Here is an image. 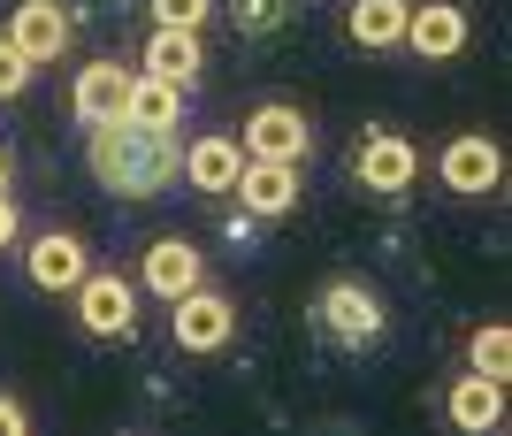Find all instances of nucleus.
I'll use <instances>...</instances> for the list:
<instances>
[{"instance_id": "nucleus-9", "label": "nucleus", "mask_w": 512, "mask_h": 436, "mask_svg": "<svg viewBox=\"0 0 512 436\" xmlns=\"http://www.w3.org/2000/svg\"><path fill=\"white\" fill-rule=\"evenodd\" d=\"M230 192H237V207L253 222H283L299 207V161H245Z\"/></svg>"}, {"instance_id": "nucleus-10", "label": "nucleus", "mask_w": 512, "mask_h": 436, "mask_svg": "<svg viewBox=\"0 0 512 436\" xmlns=\"http://www.w3.org/2000/svg\"><path fill=\"white\" fill-rule=\"evenodd\" d=\"M85 268H92V245L77 238V230H39L31 253H23V276H31L39 291H77Z\"/></svg>"}, {"instance_id": "nucleus-18", "label": "nucleus", "mask_w": 512, "mask_h": 436, "mask_svg": "<svg viewBox=\"0 0 512 436\" xmlns=\"http://www.w3.org/2000/svg\"><path fill=\"white\" fill-rule=\"evenodd\" d=\"M176 115H184V85L169 77H130V100H123V123H146V131H176Z\"/></svg>"}, {"instance_id": "nucleus-2", "label": "nucleus", "mask_w": 512, "mask_h": 436, "mask_svg": "<svg viewBox=\"0 0 512 436\" xmlns=\"http://www.w3.org/2000/svg\"><path fill=\"white\" fill-rule=\"evenodd\" d=\"M314 329H321V337H329L337 352H367V345H383V329H390L383 291L360 284V276H337V284H321V291H314Z\"/></svg>"}, {"instance_id": "nucleus-22", "label": "nucleus", "mask_w": 512, "mask_h": 436, "mask_svg": "<svg viewBox=\"0 0 512 436\" xmlns=\"http://www.w3.org/2000/svg\"><path fill=\"white\" fill-rule=\"evenodd\" d=\"M23 85H31V62H23L16 46H8V31H0V100H16Z\"/></svg>"}, {"instance_id": "nucleus-5", "label": "nucleus", "mask_w": 512, "mask_h": 436, "mask_svg": "<svg viewBox=\"0 0 512 436\" xmlns=\"http://www.w3.org/2000/svg\"><path fill=\"white\" fill-rule=\"evenodd\" d=\"M237 146H245V161H299V169H306V153H314V131H306V115L291 108V100H260V108L245 115Z\"/></svg>"}, {"instance_id": "nucleus-8", "label": "nucleus", "mask_w": 512, "mask_h": 436, "mask_svg": "<svg viewBox=\"0 0 512 436\" xmlns=\"http://www.w3.org/2000/svg\"><path fill=\"white\" fill-rule=\"evenodd\" d=\"M69 299H77L85 337H130V329H138V291H130V276H115V268H85V284L69 291Z\"/></svg>"}, {"instance_id": "nucleus-16", "label": "nucleus", "mask_w": 512, "mask_h": 436, "mask_svg": "<svg viewBox=\"0 0 512 436\" xmlns=\"http://www.w3.org/2000/svg\"><path fill=\"white\" fill-rule=\"evenodd\" d=\"M406 16H413V0H352L344 31H352V46L383 54V46H406Z\"/></svg>"}, {"instance_id": "nucleus-14", "label": "nucleus", "mask_w": 512, "mask_h": 436, "mask_svg": "<svg viewBox=\"0 0 512 436\" xmlns=\"http://www.w3.org/2000/svg\"><path fill=\"white\" fill-rule=\"evenodd\" d=\"M130 77H138V69H123V62H85L77 69V92H69L77 123H115L123 100H130Z\"/></svg>"}, {"instance_id": "nucleus-15", "label": "nucleus", "mask_w": 512, "mask_h": 436, "mask_svg": "<svg viewBox=\"0 0 512 436\" xmlns=\"http://www.w3.org/2000/svg\"><path fill=\"white\" fill-rule=\"evenodd\" d=\"M444 421L467 429V436H490L497 421H505V383H497V375H459L444 391Z\"/></svg>"}, {"instance_id": "nucleus-21", "label": "nucleus", "mask_w": 512, "mask_h": 436, "mask_svg": "<svg viewBox=\"0 0 512 436\" xmlns=\"http://www.w3.org/2000/svg\"><path fill=\"white\" fill-rule=\"evenodd\" d=\"M214 16V0H153V23H169V31H199Z\"/></svg>"}, {"instance_id": "nucleus-3", "label": "nucleus", "mask_w": 512, "mask_h": 436, "mask_svg": "<svg viewBox=\"0 0 512 436\" xmlns=\"http://www.w3.org/2000/svg\"><path fill=\"white\" fill-rule=\"evenodd\" d=\"M413 176H421V146H413V138L375 131V138L352 146V184H360L367 199H406Z\"/></svg>"}, {"instance_id": "nucleus-7", "label": "nucleus", "mask_w": 512, "mask_h": 436, "mask_svg": "<svg viewBox=\"0 0 512 436\" xmlns=\"http://www.w3.org/2000/svg\"><path fill=\"white\" fill-rule=\"evenodd\" d=\"M69 39H77V16H69L62 0H16V8H8V46H16L31 69L62 62Z\"/></svg>"}, {"instance_id": "nucleus-25", "label": "nucleus", "mask_w": 512, "mask_h": 436, "mask_svg": "<svg viewBox=\"0 0 512 436\" xmlns=\"http://www.w3.org/2000/svg\"><path fill=\"white\" fill-rule=\"evenodd\" d=\"M0 192H8V161H0Z\"/></svg>"}, {"instance_id": "nucleus-20", "label": "nucleus", "mask_w": 512, "mask_h": 436, "mask_svg": "<svg viewBox=\"0 0 512 436\" xmlns=\"http://www.w3.org/2000/svg\"><path fill=\"white\" fill-rule=\"evenodd\" d=\"M291 8L299 0H230V23H237V39H276L291 23Z\"/></svg>"}, {"instance_id": "nucleus-6", "label": "nucleus", "mask_w": 512, "mask_h": 436, "mask_svg": "<svg viewBox=\"0 0 512 436\" xmlns=\"http://www.w3.org/2000/svg\"><path fill=\"white\" fill-rule=\"evenodd\" d=\"M436 176H444V192L459 199H482L505 184V146H497L490 131H459L444 153H436Z\"/></svg>"}, {"instance_id": "nucleus-13", "label": "nucleus", "mask_w": 512, "mask_h": 436, "mask_svg": "<svg viewBox=\"0 0 512 436\" xmlns=\"http://www.w3.org/2000/svg\"><path fill=\"white\" fill-rule=\"evenodd\" d=\"M138 276H146L153 299H184L192 284H207V268H199V245H192V238H153Z\"/></svg>"}, {"instance_id": "nucleus-23", "label": "nucleus", "mask_w": 512, "mask_h": 436, "mask_svg": "<svg viewBox=\"0 0 512 436\" xmlns=\"http://www.w3.org/2000/svg\"><path fill=\"white\" fill-rule=\"evenodd\" d=\"M0 436H31V406L0 391Z\"/></svg>"}, {"instance_id": "nucleus-17", "label": "nucleus", "mask_w": 512, "mask_h": 436, "mask_svg": "<svg viewBox=\"0 0 512 436\" xmlns=\"http://www.w3.org/2000/svg\"><path fill=\"white\" fill-rule=\"evenodd\" d=\"M199 31H169V23H153V39H146V77H169V85H184L192 92V77H199Z\"/></svg>"}, {"instance_id": "nucleus-19", "label": "nucleus", "mask_w": 512, "mask_h": 436, "mask_svg": "<svg viewBox=\"0 0 512 436\" xmlns=\"http://www.w3.org/2000/svg\"><path fill=\"white\" fill-rule=\"evenodd\" d=\"M467 368H474V375H497V383L512 375V329H505V322H482V329L467 337Z\"/></svg>"}, {"instance_id": "nucleus-1", "label": "nucleus", "mask_w": 512, "mask_h": 436, "mask_svg": "<svg viewBox=\"0 0 512 436\" xmlns=\"http://www.w3.org/2000/svg\"><path fill=\"white\" fill-rule=\"evenodd\" d=\"M92 176H100V192L115 199H161L184 169V146L176 131H146V123H92V146H85Z\"/></svg>"}, {"instance_id": "nucleus-4", "label": "nucleus", "mask_w": 512, "mask_h": 436, "mask_svg": "<svg viewBox=\"0 0 512 436\" xmlns=\"http://www.w3.org/2000/svg\"><path fill=\"white\" fill-rule=\"evenodd\" d=\"M230 337H237V306L222 291L192 284L184 299H169V345L176 352H222Z\"/></svg>"}, {"instance_id": "nucleus-24", "label": "nucleus", "mask_w": 512, "mask_h": 436, "mask_svg": "<svg viewBox=\"0 0 512 436\" xmlns=\"http://www.w3.org/2000/svg\"><path fill=\"white\" fill-rule=\"evenodd\" d=\"M0 245H16V199L0 192Z\"/></svg>"}, {"instance_id": "nucleus-11", "label": "nucleus", "mask_w": 512, "mask_h": 436, "mask_svg": "<svg viewBox=\"0 0 512 436\" xmlns=\"http://www.w3.org/2000/svg\"><path fill=\"white\" fill-rule=\"evenodd\" d=\"M406 46L421 62H451V54H467V8L459 0H421L406 16Z\"/></svg>"}, {"instance_id": "nucleus-12", "label": "nucleus", "mask_w": 512, "mask_h": 436, "mask_svg": "<svg viewBox=\"0 0 512 436\" xmlns=\"http://www.w3.org/2000/svg\"><path fill=\"white\" fill-rule=\"evenodd\" d=\"M237 169H245V146H237L230 131H199L192 146H184V184H192V192H230L237 184Z\"/></svg>"}]
</instances>
